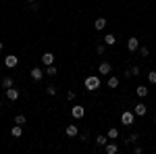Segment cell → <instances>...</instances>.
<instances>
[{
    "label": "cell",
    "instance_id": "1",
    "mask_svg": "<svg viewBox=\"0 0 156 154\" xmlns=\"http://www.w3.org/2000/svg\"><path fill=\"white\" fill-rule=\"evenodd\" d=\"M83 85H85V90L94 92V90H98V88H100V77H98V75H90V77H85Z\"/></svg>",
    "mask_w": 156,
    "mask_h": 154
},
{
    "label": "cell",
    "instance_id": "2",
    "mask_svg": "<svg viewBox=\"0 0 156 154\" xmlns=\"http://www.w3.org/2000/svg\"><path fill=\"white\" fill-rule=\"evenodd\" d=\"M133 121H135V113H131V110H123V115H121V123H123L125 127H131Z\"/></svg>",
    "mask_w": 156,
    "mask_h": 154
},
{
    "label": "cell",
    "instance_id": "3",
    "mask_svg": "<svg viewBox=\"0 0 156 154\" xmlns=\"http://www.w3.org/2000/svg\"><path fill=\"white\" fill-rule=\"evenodd\" d=\"M4 65H6V69H15V67L19 65V56H15V54L4 56Z\"/></svg>",
    "mask_w": 156,
    "mask_h": 154
},
{
    "label": "cell",
    "instance_id": "4",
    "mask_svg": "<svg viewBox=\"0 0 156 154\" xmlns=\"http://www.w3.org/2000/svg\"><path fill=\"white\" fill-rule=\"evenodd\" d=\"M133 113H135V117H144L146 113H148V106H146L144 102H137V104L133 106Z\"/></svg>",
    "mask_w": 156,
    "mask_h": 154
},
{
    "label": "cell",
    "instance_id": "5",
    "mask_svg": "<svg viewBox=\"0 0 156 154\" xmlns=\"http://www.w3.org/2000/svg\"><path fill=\"white\" fill-rule=\"evenodd\" d=\"M29 77H31L34 81H42V77H44V73H42V69H40V67H34V69L29 71Z\"/></svg>",
    "mask_w": 156,
    "mask_h": 154
},
{
    "label": "cell",
    "instance_id": "6",
    "mask_svg": "<svg viewBox=\"0 0 156 154\" xmlns=\"http://www.w3.org/2000/svg\"><path fill=\"white\" fill-rule=\"evenodd\" d=\"M4 92H6V98H9L11 102L19 100V96H21V92H19V90H15V88H9V90H4Z\"/></svg>",
    "mask_w": 156,
    "mask_h": 154
},
{
    "label": "cell",
    "instance_id": "7",
    "mask_svg": "<svg viewBox=\"0 0 156 154\" xmlns=\"http://www.w3.org/2000/svg\"><path fill=\"white\" fill-rule=\"evenodd\" d=\"M127 48H129V52H135L137 48H140V40L135 36H131L129 40H127Z\"/></svg>",
    "mask_w": 156,
    "mask_h": 154
},
{
    "label": "cell",
    "instance_id": "8",
    "mask_svg": "<svg viewBox=\"0 0 156 154\" xmlns=\"http://www.w3.org/2000/svg\"><path fill=\"white\" fill-rule=\"evenodd\" d=\"M71 115H73V119H83L85 117V108L83 106H73Z\"/></svg>",
    "mask_w": 156,
    "mask_h": 154
},
{
    "label": "cell",
    "instance_id": "9",
    "mask_svg": "<svg viewBox=\"0 0 156 154\" xmlns=\"http://www.w3.org/2000/svg\"><path fill=\"white\" fill-rule=\"evenodd\" d=\"M42 63H44L46 67H48V65H54V54H52V52H44V54H42Z\"/></svg>",
    "mask_w": 156,
    "mask_h": 154
},
{
    "label": "cell",
    "instance_id": "10",
    "mask_svg": "<svg viewBox=\"0 0 156 154\" xmlns=\"http://www.w3.org/2000/svg\"><path fill=\"white\" fill-rule=\"evenodd\" d=\"M110 71H112L110 63H100V67H98V73H100V75H108Z\"/></svg>",
    "mask_w": 156,
    "mask_h": 154
},
{
    "label": "cell",
    "instance_id": "11",
    "mask_svg": "<svg viewBox=\"0 0 156 154\" xmlns=\"http://www.w3.org/2000/svg\"><path fill=\"white\" fill-rule=\"evenodd\" d=\"M94 27H96L98 31H102V29L106 27V17H98L96 21H94Z\"/></svg>",
    "mask_w": 156,
    "mask_h": 154
},
{
    "label": "cell",
    "instance_id": "12",
    "mask_svg": "<svg viewBox=\"0 0 156 154\" xmlns=\"http://www.w3.org/2000/svg\"><path fill=\"white\" fill-rule=\"evenodd\" d=\"M65 133H67L69 138H75V135L79 133V129H77V125L73 123V125H67V129H65Z\"/></svg>",
    "mask_w": 156,
    "mask_h": 154
},
{
    "label": "cell",
    "instance_id": "13",
    "mask_svg": "<svg viewBox=\"0 0 156 154\" xmlns=\"http://www.w3.org/2000/svg\"><path fill=\"white\" fill-rule=\"evenodd\" d=\"M106 85L110 88V90L119 88V77H117V75H110V77H108V81H106Z\"/></svg>",
    "mask_w": 156,
    "mask_h": 154
},
{
    "label": "cell",
    "instance_id": "14",
    "mask_svg": "<svg viewBox=\"0 0 156 154\" xmlns=\"http://www.w3.org/2000/svg\"><path fill=\"white\" fill-rule=\"evenodd\" d=\"M11 135L12 138H21V135H23V125H17V123H15V127L11 129Z\"/></svg>",
    "mask_w": 156,
    "mask_h": 154
},
{
    "label": "cell",
    "instance_id": "15",
    "mask_svg": "<svg viewBox=\"0 0 156 154\" xmlns=\"http://www.w3.org/2000/svg\"><path fill=\"white\" fill-rule=\"evenodd\" d=\"M104 44H106V46H115V44H117L115 34H106V36H104Z\"/></svg>",
    "mask_w": 156,
    "mask_h": 154
},
{
    "label": "cell",
    "instance_id": "16",
    "mask_svg": "<svg viewBox=\"0 0 156 154\" xmlns=\"http://www.w3.org/2000/svg\"><path fill=\"white\" fill-rule=\"evenodd\" d=\"M148 92H150V90H148L146 85H137V88H135V94L140 96V98H146V96H148Z\"/></svg>",
    "mask_w": 156,
    "mask_h": 154
},
{
    "label": "cell",
    "instance_id": "17",
    "mask_svg": "<svg viewBox=\"0 0 156 154\" xmlns=\"http://www.w3.org/2000/svg\"><path fill=\"white\" fill-rule=\"evenodd\" d=\"M104 150H106V154H117V152H119V146H117V144H108L106 142Z\"/></svg>",
    "mask_w": 156,
    "mask_h": 154
},
{
    "label": "cell",
    "instance_id": "18",
    "mask_svg": "<svg viewBox=\"0 0 156 154\" xmlns=\"http://www.w3.org/2000/svg\"><path fill=\"white\" fill-rule=\"evenodd\" d=\"M106 135H108V140H117V138H119V129H117V127H110Z\"/></svg>",
    "mask_w": 156,
    "mask_h": 154
},
{
    "label": "cell",
    "instance_id": "19",
    "mask_svg": "<svg viewBox=\"0 0 156 154\" xmlns=\"http://www.w3.org/2000/svg\"><path fill=\"white\" fill-rule=\"evenodd\" d=\"M12 85H15L12 77H4V79H2V88H4V90H9V88H12Z\"/></svg>",
    "mask_w": 156,
    "mask_h": 154
},
{
    "label": "cell",
    "instance_id": "20",
    "mask_svg": "<svg viewBox=\"0 0 156 154\" xmlns=\"http://www.w3.org/2000/svg\"><path fill=\"white\" fill-rule=\"evenodd\" d=\"M106 142H108V135H98V138H96L98 146H106Z\"/></svg>",
    "mask_w": 156,
    "mask_h": 154
},
{
    "label": "cell",
    "instance_id": "21",
    "mask_svg": "<svg viewBox=\"0 0 156 154\" xmlns=\"http://www.w3.org/2000/svg\"><path fill=\"white\" fill-rule=\"evenodd\" d=\"M15 123H17V125H25V123H27L25 115H17V117H15Z\"/></svg>",
    "mask_w": 156,
    "mask_h": 154
},
{
    "label": "cell",
    "instance_id": "22",
    "mask_svg": "<svg viewBox=\"0 0 156 154\" xmlns=\"http://www.w3.org/2000/svg\"><path fill=\"white\" fill-rule=\"evenodd\" d=\"M56 92H58L56 85H48V88H46V94H48V96H56Z\"/></svg>",
    "mask_w": 156,
    "mask_h": 154
},
{
    "label": "cell",
    "instance_id": "23",
    "mask_svg": "<svg viewBox=\"0 0 156 154\" xmlns=\"http://www.w3.org/2000/svg\"><path fill=\"white\" fill-rule=\"evenodd\" d=\"M46 73H48L50 77H56V67H54V65H48V69H46Z\"/></svg>",
    "mask_w": 156,
    "mask_h": 154
},
{
    "label": "cell",
    "instance_id": "24",
    "mask_svg": "<svg viewBox=\"0 0 156 154\" xmlns=\"http://www.w3.org/2000/svg\"><path fill=\"white\" fill-rule=\"evenodd\" d=\"M137 138H140L137 133H131V135H129V138L125 140V144H133V142H137Z\"/></svg>",
    "mask_w": 156,
    "mask_h": 154
},
{
    "label": "cell",
    "instance_id": "25",
    "mask_svg": "<svg viewBox=\"0 0 156 154\" xmlns=\"http://www.w3.org/2000/svg\"><path fill=\"white\" fill-rule=\"evenodd\" d=\"M148 81H150V83H156V71H150V73H148Z\"/></svg>",
    "mask_w": 156,
    "mask_h": 154
},
{
    "label": "cell",
    "instance_id": "26",
    "mask_svg": "<svg viewBox=\"0 0 156 154\" xmlns=\"http://www.w3.org/2000/svg\"><path fill=\"white\" fill-rule=\"evenodd\" d=\"M148 54H150V50H148L146 46H142V48H140V56H144V59H146Z\"/></svg>",
    "mask_w": 156,
    "mask_h": 154
},
{
    "label": "cell",
    "instance_id": "27",
    "mask_svg": "<svg viewBox=\"0 0 156 154\" xmlns=\"http://www.w3.org/2000/svg\"><path fill=\"white\" fill-rule=\"evenodd\" d=\"M104 50H106V46H104V44H100V46L96 48V52H98V54H104Z\"/></svg>",
    "mask_w": 156,
    "mask_h": 154
},
{
    "label": "cell",
    "instance_id": "28",
    "mask_svg": "<svg viewBox=\"0 0 156 154\" xmlns=\"http://www.w3.org/2000/svg\"><path fill=\"white\" fill-rule=\"evenodd\" d=\"M67 100H75V92H73V90H71V92H67Z\"/></svg>",
    "mask_w": 156,
    "mask_h": 154
},
{
    "label": "cell",
    "instance_id": "29",
    "mask_svg": "<svg viewBox=\"0 0 156 154\" xmlns=\"http://www.w3.org/2000/svg\"><path fill=\"white\" fill-rule=\"evenodd\" d=\"M131 75H140V67H133V69H131Z\"/></svg>",
    "mask_w": 156,
    "mask_h": 154
},
{
    "label": "cell",
    "instance_id": "30",
    "mask_svg": "<svg viewBox=\"0 0 156 154\" xmlns=\"http://www.w3.org/2000/svg\"><path fill=\"white\" fill-rule=\"evenodd\" d=\"M27 2H36V0H27Z\"/></svg>",
    "mask_w": 156,
    "mask_h": 154
},
{
    "label": "cell",
    "instance_id": "31",
    "mask_svg": "<svg viewBox=\"0 0 156 154\" xmlns=\"http://www.w3.org/2000/svg\"><path fill=\"white\" fill-rule=\"evenodd\" d=\"M0 50H2V42H0Z\"/></svg>",
    "mask_w": 156,
    "mask_h": 154
},
{
    "label": "cell",
    "instance_id": "32",
    "mask_svg": "<svg viewBox=\"0 0 156 154\" xmlns=\"http://www.w3.org/2000/svg\"><path fill=\"white\" fill-rule=\"evenodd\" d=\"M154 123H156V115H154Z\"/></svg>",
    "mask_w": 156,
    "mask_h": 154
}]
</instances>
